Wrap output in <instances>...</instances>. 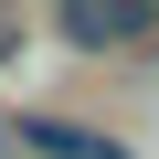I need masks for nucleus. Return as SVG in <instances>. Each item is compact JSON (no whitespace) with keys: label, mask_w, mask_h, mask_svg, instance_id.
<instances>
[{"label":"nucleus","mask_w":159,"mask_h":159,"mask_svg":"<svg viewBox=\"0 0 159 159\" xmlns=\"http://www.w3.org/2000/svg\"><path fill=\"white\" fill-rule=\"evenodd\" d=\"M32 159H127V138H106V127H85V117H21L11 127Z\"/></svg>","instance_id":"obj_1"},{"label":"nucleus","mask_w":159,"mask_h":159,"mask_svg":"<svg viewBox=\"0 0 159 159\" xmlns=\"http://www.w3.org/2000/svg\"><path fill=\"white\" fill-rule=\"evenodd\" d=\"M53 32H64L74 53H106V43H138L148 11H127V0H74V11H53Z\"/></svg>","instance_id":"obj_2"},{"label":"nucleus","mask_w":159,"mask_h":159,"mask_svg":"<svg viewBox=\"0 0 159 159\" xmlns=\"http://www.w3.org/2000/svg\"><path fill=\"white\" fill-rule=\"evenodd\" d=\"M11 43H21V21H11V11H0V64H11Z\"/></svg>","instance_id":"obj_3"},{"label":"nucleus","mask_w":159,"mask_h":159,"mask_svg":"<svg viewBox=\"0 0 159 159\" xmlns=\"http://www.w3.org/2000/svg\"><path fill=\"white\" fill-rule=\"evenodd\" d=\"M0 148H11V127H0Z\"/></svg>","instance_id":"obj_4"}]
</instances>
